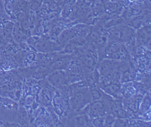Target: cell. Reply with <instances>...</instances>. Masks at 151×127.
Wrapping results in <instances>:
<instances>
[{
    "instance_id": "cell-1",
    "label": "cell",
    "mask_w": 151,
    "mask_h": 127,
    "mask_svg": "<svg viewBox=\"0 0 151 127\" xmlns=\"http://www.w3.org/2000/svg\"><path fill=\"white\" fill-rule=\"evenodd\" d=\"M89 100H91V94L88 95L87 92L77 91L73 96L70 100V104L74 109H83L89 103Z\"/></svg>"
},
{
    "instance_id": "cell-2",
    "label": "cell",
    "mask_w": 151,
    "mask_h": 127,
    "mask_svg": "<svg viewBox=\"0 0 151 127\" xmlns=\"http://www.w3.org/2000/svg\"><path fill=\"white\" fill-rule=\"evenodd\" d=\"M89 112L94 117H102L108 113L107 106L101 101H94L89 107Z\"/></svg>"
},
{
    "instance_id": "cell-3",
    "label": "cell",
    "mask_w": 151,
    "mask_h": 127,
    "mask_svg": "<svg viewBox=\"0 0 151 127\" xmlns=\"http://www.w3.org/2000/svg\"><path fill=\"white\" fill-rule=\"evenodd\" d=\"M49 81L54 87L60 88L65 86L68 79L63 72L57 71L50 75Z\"/></svg>"
},
{
    "instance_id": "cell-4",
    "label": "cell",
    "mask_w": 151,
    "mask_h": 127,
    "mask_svg": "<svg viewBox=\"0 0 151 127\" xmlns=\"http://www.w3.org/2000/svg\"><path fill=\"white\" fill-rule=\"evenodd\" d=\"M142 101V100L141 98H139L138 96L135 97L129 101V103L127 105V106L130 110V111L134 113L137 112L139 108V105Z\"/></svg>"
},
{
    "instance_id": "cell-5",
    "label": "cell",
    "mask_w": 151,
    "mask_h": 127,
    "mask_svg": "<svg viewBox=\"0 0 151 127\" xmlns=\"http://www.w3.org/2000/svg\"><path fill=\"white\" fill-rule=\"evenodd\" d=\"M42 101L45 105H49L50 103L52 98V93L49 88H44L42 91Z\"/></svg>"
},
{
    "instance_id": "cell-6",
    "label": "cell",
    "mask_w": 151,
    "mask_h": 127,
    "mask_svg": "<svg viewBox=\"0 0 151 127\" xmlns=\"http://www.w3.org/2000/svg\"><path fill=\"white\" fill-rule=\"evenodd\" d=\"M75 120H76L77 124L76 125H77V126H86L89 125V120L86 115H81L76 117L75 118Z\"/></svg>"
},
{
    "instance_id": "cell-7",
    "label": "cell",
    "mask_w": 151,
    "mask_h": 127,
    "mask_svg": "<svg viewBox=\"0 0 151 127\" xmlns=\"http://www.w3.org/2000/svg\"><path fill=\"white\" fill-rule=\"evenodd\" d=\"M90 94L91 96V100L93 101L100 100L102 97L101 92L100 91V89L93 86H92L91 88L90 89Z\"/></svg>"
},
{
    "instance_id": "cell-8",
    "label": "cell",
    "mask_w": 151,
    "mask_h": 127,
    "mask_svg": "<svg viewBox=\"0 0 151 127\" xmlns=\"http://www.w3.org/2000/svg\"><path fill=\"white\" fill-rule=\"evenodd\" d=\"M142 103V104L140 105V113L142 112V113H144L146 112L147 111V110L149 108L150 105V99L149 98V96L146 97Z\"/></svg>"
},
{
    "instance_id": "cell-9",
    "label": "cell",
    "mask_w": 151,
    "mask_h": 127,
    "mask_svg": "<svg viewBox=\"0 0 151 127\" xmlns=\"http://www.w3.org/2000/svg\"><path fill=\"white\" fill-rule=\"evenodd\" d=\"M143 18H144L143 17H140V16L136 17L135 19L132 20V22H130L132 26L135 28V29H138V28L140 27L142 23V22L144 21Z\"/></svg>"
},
{
    "instance_id": "cell-10",
    "label": "cell",
    "mask_w": 151,
    "mask_h": 127,
    "mask_svg": "<svg viewBox=\"0 0 151 127\" xmlns=\"http://www.w3.org/2000/svg\"><path fill=\"white\" fill-rule=\"evenodd\" d=\"M115 117L113 115H108L105 119L104 122V126H113L115 122Z\"/></svg>"
},
{
    "instance_id": "cell-11",
    "label": "cell",
    "mask_w": 151,
    "mask_h": 127,
    "mask_svg": "<svg viewBox=\"0 0 151 127\" xmlns=\"http://www.w3.org/2000/svg\"><path fill=\"white\" fill-rule=\"evenodd\" d=\"M105 120L103 118V117L98 116L93 121V123L94 126H103Z\"/></svg>"
},
{
    "instance_id": "cell-12",
    "label": "cell",
    "mask_w": 151,
    "mask_h": 127,
    "mask_svg": "<svg viewBox=\"0 0 151 127\" xmlns=\"http://www.w3.org/2000/svg\"><path fill=\"white\" fill-rule=\"evenodd\" d=\"M122 119L123 118H119L117 120H115L114 123H113V126H126L127 125H128L127 120L125 121V120H124Z\"/></svg>"
},
{
    "instance_id": "cell-13",
    "label": "cell",
    "mask_w": 151,
    "mask_h": 127,
    "mask_svg": "<svg viewBox=\"0 0 151 127\" xmlns=\"http://www.w3.org/2000/svg\"><path fill=\"white\" fill-rule=\"evenodd\" d=\"M86 81L88 84V86H91V87L93 86L94 84L96 83L93 76H88L86 77Z\"/></svg>"
},
{
    "instance_id": "cell-14",
    "label": "cell",
    "mask_w": 151,
    "mask_h": 127,
    "mask_svg": "<svg viewBox=\"0 0 151 127\" xmlns=\"http://www.w3.org/2000/svg\"><path fill=\"white\" fill-rule=\"evenodd\" d=\"M100 34L97 31H93L91 34V38L94 41H98V40L100 39Z\"/></svg>"
},
{
    "instance_id": "cell-15",
    "label": "cell",
    "mask_w": 151,
    "mask_h": 127,
    "mask_svg": "<svg viewBox=\"0 0 151 127\" xmlns=\"http://www.w3.org/2000/svg\"><path fill=\"white\" fill-rule=\"evenodd\" d=\"M3 124H2V122L0 121V126H1Z\"/></svg>"
}]
</instances>
